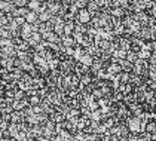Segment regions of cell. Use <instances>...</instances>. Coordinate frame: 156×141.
<instances>
[{
	"instance_id": "obj_1",
	"label": "cell",
	"mask_w": 156,
	"mask_h": 141,
	"mask_svg": "<svg viewBox=\"0 0 156 141\" xmlns=\"http://www.w3.org/2000/svg\"><path fill=\"white\" fill-rule=\"evenodd\" d=\"M141 120H143L141 118H138V116H134V115H131L129 118L126 119V120H125V123H126V126H128L129 132L140 134V132H141Z\"/></svg>"
},
{
	"instance_id": "obj_2",
	"label": "cell",
	"mask_w": 156,
	"mask_h": 141,
	"mask_svg": "<svg viewBox=\"0 0 156 141\" xmlns=\"http://www.w3.org/2000/svg\"><path fill=\"white\" fill-rule=\"evenodd\" d=\"M92 19V15L89 13V11L83 8V9H79L77 13H76V23H80V24H89Z\"/></svg>"
},
{
	"instance_id": "obj_3",
	"label": "cell",
	"mask_w": 156,
	"mask_h": 141,
	"mask_svg": "<svg viewBox=\"0 0 156 141\" xmlns=\"http://www.w3.org/2000/svg\"><path fill=\"white\" fill-rule=\"evenodd\" d=\"M52 23H54V33H57L58 36L64 34V25H66V19L61 18L58 15H55L52 18Z\"/></svg>"
},
{
	"instance_id": "obj_4",
	"label": "cell",
	"mask_w": 156,
	"mask_h": 141,
	"mask_svg": "<svg viewBox=\"0 0 156 141\" xmlns=\"http://www.w3.org/2000/svg\"><path fill=\"white\" fill-rule=\"evenodd\" d=\"M27 135L28 138H39L43 135V126L42 125H30L28 129H27Z\"/></svg>"
},
{
	"instance_id": "obj_5",
	"label": "cell",
	"mask_w": 156,
	"mask_h": 141,
	"mask_svg": "<svg viewBox=\"0 0 156 141\" xmlns=\"http://www.w3.org/2000/svg\"><path fill=\"white\" fill-rule=\"evenodd\" d=\"M118 45H119L120 49H123V51H131V46H132V42H131V37L126 34L123 36H118Z\"/></svg>"
},
{
	"instance_id": "obj_6",
	"label": "cell",
	"mask_w": 156,
	"mask_h": 141,
	"mask_svg": "<svg viewBox=\"0 0 156 141\" xmlns=\"http://www.w3.org/2000/svg\"><path fill=\"white\" fill-rule=\"evenodd\" d=\"M15 59H16V57H5V55H2V58H0V67H3V69L11 71L15 67Z\"/></svg>"
},
{
	"instance_id": "obj_7",
	"label": "cell",
	"mask_w": 156,
	"mask_h": 141,
	"mask_svg": "<svg viewBox=\"0 0 156 141\" xmlns=\"http://www.w3.org/2000/svg\"><path fill=\"white\" fill-rule=\"evenodd\" d=\"M25 42L30 45V48H34L43 42V37H42V34L39 31H34V33H31V36L28 39H25Z\"/></svg>"
},
{
	"instance_id": "obj_8",
	"label": "cell",
	"mask_w": 156,
	"mask_h": 141,
	"mask_svg": "<svg viewBox=\"0 0 156 141\" xmlns=\"http://www.w3.org/2000/svg\"><path fill=\"white\" fill-rule=\"evenodd\" d=\"M108 13L113 16V18H118V19H122L126 13V9L122 8V6H112L108 8Z\"/></svg>"
},
{
	"instance_id": "obj_9",
	"label": "cell",
	"mask_w": 156,
	"mask_h": 141,
	"mask_svg": "<svg viewBox=\"0 0 156 141\" xmlns=\"http://www.w3.org/2000/svg\"><path fill=\"white\" fill-rule=\"evenodd\" d=\"M61 8H62V6H61V2H57V0H49L48 3H46V9H48L54 16L60 13Z\"/></svg>"
},
{
	"instance_id": "obj_10",
	"label": "cell",
	"mask_w": 156,
	"mask_h": 141,
	"mask_svg": "<svg viewBox=\"0 0 156 141\" xmlns=\"http://www.w3.org/2000/svg\"><path fill=\"white\" fill-rule=\"evenodd\" d=\"M15 5L12 0H0V11L3 13H12L15 11Z\"/></svg>"
},
{
	"instance_id": "obj_11",
	"label": "cell",
	"mask_w": 156,
	"mask_h": 141,
	"mask_svg": "<svg viewBox=\"0 0 156 141\" xmlns=\"http://www.w3.org/2000/svg\"><path fill=\"white\" fill-rule=\"evenodd\" d=\"M79 79L82 77V76H85V74H88V73H91V69L88 67V65H85V64H82V62H77L76 64V67H74V71H73Z\"/></svg>"
},
{
	"instance_id": "obj_12",
	"label": "cell",
	"mask_w": 156,
	"mask_h": 141,
	"mask_svg": "<svg viewBox=\"0 0 156 141\" xmlns=\"http://www.w3.org/2000/svg\"><path fill=\"white\" fill-rule=\"evenodd\" d=\"M36 30H34V25L33 24H28V23H25L21 25V37L23 39H28L30 36H31V33H34Z\"/></svg>"
},
{
	"instance_id": "obj_13",
	"label": "cell",
	"mask_w": 156,
	"mask_h": 141,
	"mask_svg": "<svg viewBox=\"0 0 156 141\" xmlns=\"http://www.w3.org/2000/svg\"><path fill=\"white\" fill-rule=\"evenodd\" d=\"M86 9L89 11V13H91L92 16H95V15H98V13L101 12V6L97 3L95 0H89L88 5H86Z\"/></svg>"
},
{
	"instance_id": "obj_14",
	"label": "cell",
	"mask_w": 156,
	"mask_h": 141,
	"mask_svg": "<svg viewBox=\"0 0 156 141\" xmlns=\"http://www.w3.org/2000/svg\"><path fill=\"white\" fill-rule=\"evenodd\" d=\"M16 48L15 46H5L0 48V55H5V57H16Z\"/></svg>"
},
{
	"instance_id": "obj_15",
	"label": "cell",
	"mask_w": 156,
	"mask_h": 141,
	"mask_svg": "<svg viewBox=\"0 0 156 141\" xmlns=\"http://www.w3.org/2000/svg\"><path fill=\"white\" fill-rule=\"evenodd\" d=\"M11 122H13V123H23V122H25L24 111H12L11 113Z\"/></svg>"
},
{
	"instance_id": "obj_16",
	"label": "cell",
	"mask_w": 156,
	"mask_h": 141,
	"mask_svg": "<svg viewBox=\"0 0 156 141\" xmlns=\"http://www.w3.org/2000/svg\"><path fill=\"white\" fill-rule=\"evenodd\" d=\"M25 23L28 24H36L39 23V13L34 11H28L27 15H25Z\"/></svg>"
},
{
	"instance_id": "obj_17",
	"label": "cell",
	"mask_w": 156,
	"mask_h": 141,
	"mask_svg": "<svg viewBox=\"0 0 156 141\" xmlns=\"http://www.w3.org/2000/svg\"><path fill=\"white\" fill-rule=\"evenodd\" d=\"M61 45L66 48L76 46V40L73 39V36H62V37H61Z\"/></svg>"
},
{
	"instance_id": "obj_18",
	"label": "cell",
	"mask_w": 156,
	"mask_h": 141,
	"mask_svg": "<svg viewBox=\"0 0 156 141\" xmlns=\"http://www.w3.org/2000/svg\"><path fill=\"white\" fill-rule=\"evenodd\" d=\"M74 25H76V21H66L64 34L62 36H73V33H74Z\"/></svg>"
},
{
	"instance_id": "obj_19",
	"label": "cell",
	"mask_w": 156,
	"mask_h": 141,
	"mask_svg": "<svg viewBox=\"0 0 156 141\" xmlns=\"http://www.w3.org/2000/svg\"><path fill=\"white\" fill-rule=\"evenodd\" d=\"M49 119H51V120H54V122L58 125V123H62V122L66 120V115H62L61 111H57V110H55V111L49 116Z\"/></svg>"
},
{
	"instance_id": "obj_20",
	"label": "cell",
	"mask_w": 156,
	"mask_h": 141,
	"mask_svg": "<svg viewBox=\"0 0 156 141\" xmlns=\"http://www.w3.org/2000/svg\"><path fill=\"white\" fill-rule=\"evenodd\" d=\"M54 18V15L48 11V9H45V11H42L39 13V23H48Z\"/></svg>"
},
{
	"instance_id": "obj_21",
	"label": "cell",
	"mask_w": 156,
	"mask_h": 141,
	"mask_svg": "<svg viewBox=\"0 0 156 141\" xmlns=\"http://www.w3.org/2000/svg\"><path fill=\"white\" fill-rule=\"evenodd\" d=\"M129 83H131L134 88H137V86H140V85H143L144 80L141 76H138V74H134L131 73V77H129Z\"/></svg>"
},
{
	"instance_id": "obj_22",
	"label": "cell",
	"mask_w": 156,
	"mask_h": 141,
	"mask_svg": "<svg viewBox=\"0 0 156 141\" xmlns=\"http://www.w3.org/2000/svg\"><path fill=\"white\" fill-rule=\"evenodd\" d=\"M8 131H9V134H11V138H15V137L20 134V131H21V128H20V123H13V122H11V123H9V128H8Z\"/></svg>"
},
{
	"instance_id": "obj_23",
	"label": "cell",
	"mask_w": 156,
	"mask_h": 141,
	"mask_svg": "<svg viewBox=\"0 0 156 141\" xmlns=\"http://www.w3.org/2000/svg\"><path fill=\"white\" fill-rule=\"evenodd\" d=\"M46 86V80L43 76H39V77H34L33 79V88L36 89H40V88H45Z\"/></svg>"
},
{
	"instance_id": "obj_24",
	"label": "cell",
	"mask_w": 156,
	"mask_h": 141,
	"mask_svg": "<svg viewBox=\"0 0 156 141\" xmlns=\"http://www.w3.org/2000/svg\"><path fill=\"white\" fill-rule=\"evenodd\" d=\"M101 119H103V111H101L100 108L92 110V111L89 113V120H94V122H101Z\"/></svg>"
},
{
	"instance_id": "obj_25",
	"label": "cell",
	"mask_w": 156,
	"mask_h": 141,
	"mask_svg": "<svg viewBox=\"0 0 156 141\" xmlns=\"http://www.w3.org/2000/svg\"><path fill=\"white\" fill-rule=\"evenodd\" d=\"M28 11H30L28 8H15L12 15H13V18H25V15H27Z\"/></svg>"
},
{
	"instance_id": "obj_26",
	"label": "cell",
	"mask_w": 156,
	"mask_h": 141,
	"mask_svg": "<svg viewBox=\"0 0 156 141\" xmlns=\"http://www.w3.org/2000/svg\"><path fill=\"white\" fill-rule=\"evenodd\" d=\"M77 62H82V64H85V65L91 67V65H92V62H94V57H91L89 54H86V52H85L83 55H82V58L79 59Z\"/></svg>"
},
{
	"instance_id": "obj_27",
	"label": "cell",
	"mask_w": 156,
	"mask_h": 141,
	"mask_svg": "<svg viewBox=\"0 0 156 141\" xmlns=\"http://www.w3.org/2000/svg\"><path fill=\"white\" fill-rule=\"evenodd\" d=\"M144 131L149 132V134H155L156 132V120H147L146 122V126H144Z\"/></svg>"
},
{
	"instance_id": "obj_28",
	"label": "cell",
	"mask_w": 156,
	"mask_h": 141,
	"mask_svg": "<svg viewBox=\"0 0 156 141\" xmlns=\"http://www.w3.org/2000/svg\"><path fill=\"white\" fill-rule=\"evenodd\" d=\"M122 101L126 104V106H131L134 103H137V97L135 94L132 92V94H128V95H123V98H122Z\"/></svg>"
},
{
	"instance_id": "obj_29",
	"label": "cell",
	"mask_w": 156,
	"mask_h": 141,
	"mask_svg": "<svg viewBox=\"0 0 156 141\" xmlns=\"http://www.w3.org/2000/svg\"><path fill=\"white\" fill-rule=\"evenodd\" d=\"M60 64H61V59L58 58V57H55V58L49 59V61H48L49 70H57V69H60Z\"/></svg>"
},
{
	"instance_id": "obj_30",
	"label": "cell",
	"mask_w": 156,
	"mask_h": 141,
	"mask_svg": "<svg viewBox=\"0 0 156 141\" xmlns=\"http://www.w3.org/2000/svg\"><path fill=\"white\" fill-rule=\"evenodd\" d=\"M152 52H153V51H150V49L141 48V49H140V52H138L137 55H138V58H141V59H149L150 58V55H152Z\"/></svg>"
},
{
	"instance_id": "obj_31",
	"label": "cell",
	"mask_w": 156,
	"mask_h": 141,
	"mask_svg": "<svg viewBox=\"0 0 156 141\" xmlns=\"http://www.w3.org/2000/svg\"><path fill=\"white\" fill-rule=\"evenodd\" d=\"M119 64H120V67H122V71H128V73L132 71V64L129 61H126V59H119Z\"/></svg>"
},
{
	"instance_id": "obj_32",
	"label": "cell",
	"mask_w": 156,
	"mask_h": 141,
	"mask_svg": "<svg viewBox=\"0 0 156 141\" xmlns=\"http://www.w3.org/2000/svg\"><path fill=\"white\" fill-rule=\"evenodd\" d=\"M28 103H30V106H40V103H42V98L39 97V95H30L28 97Z\"/></svg>"
},
{
	"instance_id": "obj_33",
	"label": "cell",
	"mask_w": 156,
	"mask_h": 141,
	"mask_svg": "<svg viewBox=\"0 0 156 141\" xmlns=\"http://www.w3.org/2000/svg\"><path fill=\"white\" fill-rule=\"evenodd\" d=\"M118 77H119V82L120 83H129V77H131V73H128V71H122L118 74Z\"/></svg>"
},
{
	"instance_id": "obj_34",
	"label": "cell",
	"mask_w": 156,
	"mask_h": 141,
	"mask_svg": "<svg viewBox=\"0 0 156 141\" xmlns=\"http://www.w3.org/2000/svg\"><path fill=\"white\" fill-rule=\"evenodd\" d=\"M113 58H118V59H125L126 58V51H123V49H120L118 48L115 52H113V55H112Z\"/></svg>"
},
{
	"instance_id": "obj_35",
	"label": "cell",
	"mask_w": 156,
	"mask_h": 141,
	"mask_svg": "<svg viewBox=\"0 0 156 141\" xmlns=\"http://www.w3.org/2000/svg\"><path fill=\"white\" fill-rule=\"evenodd\" d=\"M126 61H129L131 64H134L137 59H138V55H137V52H134V51H128L126 52Z\"/></svg>"
},
{
	"instance_id": "obj_36",
	"label": "cell",
	"mask_w": 156,
	"mask_h": 141,
	"mask_svg": "<svg viewBox=\"0 0 156 141\" xmlns=\"http://www.w3.org/2000/svg\"><path fill=\"white\" fill-rule=\"evenodd\" d=\"M88 2H89V0H73L72 6H76L77 9H83V8H86Z\"/></svg>"
},
{
	"instance_id": "obj_37",
	"label": "cell",
	"mask_w": 156,
	"mask_h": 141,
	"mask_svg": "<svg viewBox=\"0 0 156 141\" xmlns=\"http://www.w3.org/2000/svg\"><path fill=\"white\" fill-rule=\"evenodd\" d=\"M95 2L101 6V9H108V8H112V2H110V0H95Z\"/></svg>"
},
{
	"instance_id": "obj_38",
	"label": "cell",
	"mask_w": 156,
	"mask_h": 141,
	"mask_svg": "<svg viewBox=\"0 0 156 141\" xmlns=\"http://www.w3.org/2000/svg\"><path fill=\"white\" fill-rule=\"evenodd\" d=\"M0 37H11L12 39V34L8 30V27H0Z\"/></svg>"
},
{
	"instance_id": "obj_39",
	"label": "cell",
	"mask_w": 156,
	"mask_h": 141,
	"mask_svg": "<svg viewBox=\"0 0 156 141\" xmlns=\"http://www.w3.org/2000/svg\"><path fill=\"white\" fill-rule=\"evenodd\" d=\"M12 2L16 8H27L28 5V0H12Z\"/></svg>"
},
{
	"instance_id": "obj_40",
	"label": "cell",
	"mask_w": 156,
	"mask_h": 141,
	"mask_svg": "<svg viewBox=\"0 0 156 141\" xmlns=\"http://www.w3.org/2000/svg\"><path fill=\"white\" fill-rule=\"evenodd\" d=\"M149 61V64H152V65H156V51L152 52V55H150V58L147 59Z\"/></svg>"
},
{
	"instance_id": "obj_41",
	"label": "cell",
	"mask_w": 156,
	"mask_h": 141,
	"mask_svg": "<svg viewBox=\"0 0 156 141\" xmlns=\"http://www.w3.org/2000/svg\"><path fill=\"white\" fill-rule=\"evenodd\" d=\"M15 23L18 25H23V24H25V18H15Z\"/></svg>"
},
{
	"instance_id": "obj_42",
	"label": "cell",
	"mask_w": 156,
	"mask_h": 141,
	"mask_svg": "<svg viewBox=\"0 0 156 141\" xmlns=\"http://www.w3.org/2000/svg\"><path fill=\"white\" fill-rule=\"evenodd\" d=\"M36 141H51V138H46L45 135H42V137H39V138H36Z\"/></svg>"
},
{
	"instance_id": "obj_43",
	"label": "cell",
	"mask_w": 156,
	"mask_h": 141,
	"mask_svg": "<svg viewBox=\"0 0 156 141\" xmlns=\"http://www.w3.org/2000/svg\"><path fill=\"white\" fill-rule=\"evenodd\" d=\"M11 138H0V141H9Z\"/></svg>"
},
{
	"instance_id": "obj_44",
	"label": "cell",
	"mask_w": 156,
	"mask_h": 141,
	"mask_svg": "<svg viewBox=\"0 0 156 141\" xmlns=\"http://www.w3.org/2000/svg\"><path fill=\"white\" fill-rule=\"evenodd\" d=\"M2 91H5V88H3V86L0 85V92H2Z\"/></svg>"
},
{
	"instance_id": "obj_45",
	"label": "cell",
	"mask_w": 156,
	"mask_h": 141,
	"mask_svg": "<svg viewBox=\"0 0 156 141\" xmlns=\"http://www.w3.org/2000/svg\"><path fill=\"white\" fill-rule=\"evenodd\" d=\"M0 138H3V137H2V132H0Z\"/></svg>"
},
{
	"instance_id": "obj_46",
	"label": "cell",
	"mask_w": 156,
	"mask_h": 141,
	"mask_svg": "<svg viewBox=\"0 0 156 141\" xmlns=\"http://www.w3.org/2000/svg\"><path fill=\"white\" fill-rule=\"evenodd\" d=\"M0 119H2V111H0Z\"/></svg>"
}]
</instances>
